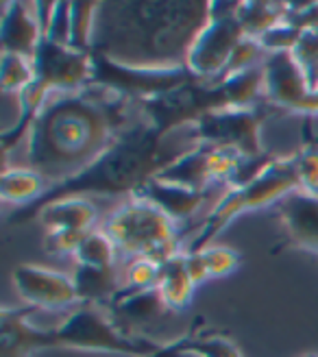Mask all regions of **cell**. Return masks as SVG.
Masks as SVG:
<instances>
[{"mask_svg":"<svg viewBox=\"0 0 318 357\" xmlns=\"http://www.w3.org/2000/svg\"><path fill=\"white\" fill-rule=\"evenodd\" d=\"M264 73L262 66L222 81L190 79L168 94L137 102V114L164 139L183 127H194L203 116L229 107L262 105Z\"/></svg>","mask_w":318,"mask_h":357,"instance_id":"cell-4","label":"cell"},{"mask_svg":"<svg viewBox=\"0 0 318 357\" xmlns=\"http://www.w3.org/2000/svg\"><path fill=\"white\" fill-rule=\"evenodd\" d=\"M290 248L318 255V196L294 190L277 205Z\"/></svg>","mask_w":318,"mask_h":357,"instance_id":"cell-17","label":"cell"},{"mask_svg":"<svg viewBox=\"0 0 318 357\" xmlns=\"http://www.w3.org/2000/svg\"><path fill=\"white\" fill-rule=\"evenodd\" d=\"M139 120L137 107L100 87L52 94L26 135V166L48 188L83 172L114 139Z\"/></svg>","mask_w":318,"mask_h":357,"instance_id":"cell-1","label":"cell"},{"mask_svg":"<svg viewBox=\"0 0 318 357\" xmlns=\"http://www.w3.org/2000/svg\"><path fill=\"white\" fill-rule=\"evenodd\" d=\"M73 281L79 294V305H98L109 310L116 296L120 294L125 281L120 279L118 268H92V266H81L77 264Z\"/></svg>","mask_w":318,"mask_h":357,"instance_id":"cell-19","label":"cell"},{"mask_svg":"<svg viewBox=\"0 0 318 357\" xmlns=\"http://www.w3.org/2000/svg\"><path fill=\"white\" fill-rule=\"evenodd\" d=\"M35 220L44 227V251L48 255H75L81 240L96 229L98 211L90 199L68 196L46 203Z\"/></svg>","mask_w":318,"mask_h":357,"instance_id":"cell-11","label":"cell"},{"mask_svg":"<svg viewBox=\"0 0 318 357\" xmlns=\"http://www.w3.org/2000/svg\"><path fill=\"white\" fill-rule=\"evenodd\" d=\"M301 33L303 31H298L296 26H292V24H288L284 20V22H279L277 26H273L271 31H266L257 40H259V44H262V48H264L266 55H275V52H292L298 38H301Z\"/></svg>","mask_w":318,"mask_h":357,"instance_id":"cell-32","label":"cell"},{"mask_svg":"<svg viewBox=\"0 0 318 357\" xmlns=\"http://www.w3.org/2000/svg\"><path fill=\"white\" fill-rule=\"evenodd\" d=\"M109 310L120 316H127L129 320H133V323H146V320H153L162 312H168L162 298H159L157 290H144V292H122L120 290V294L116 296Z\"/></svg>","mask_w":318,"mask_h":357,"instance_id":"cell-25","label":"cell"},{"mask_svg":"<svg viewBox=\"0 0 318 357\" xmlns=\"http://www.w3.org/2000/svg\"><path fill=\"white\" fill-rule=\"evenodd\" d=\"M33 79L35 70L29 57L3 52V57H0V85L5 92H13L17 96Z\"/></svg>","mask_w":318,"mask_h":357,"instance_id":"cell-26","label":"cell"},{"mask_svg":"<svg viewBox=\"0 0 318 357\" xmlns=\"http://www.w3.org/2000/svg\"><path fill=\"white\" fill-rule=\"evenodd\" d=\"M288 3H236V17L246 38H262L264 33L286 20Z\"/></svg>","mask_w":318,"mask_h":357,"instance_id":"cell-22","label":"cell"},{"mask_svg":"<svg viewBox=\"0 0 318 357\" xmlns=\"http://www.w3.org/2000/svg\"><path fill=\"white\" fill-rule=\"evenodd\" d=\"M201 325H203V320L199 318L186 333H181L179 337H174V340H170V342H162L155 351H151L144 357H183L186 353L192 351V344H194V340H197Z\"/></svg>","mask_w":318,"mask_h":357,"instance_id":"cell-33","label":"cell"},{"mask_svg":"<svg viewBox=\"0 0 318 357\" xmlns=\"http://www.w3.org/2000/svg\"><path fill=\"white\" fill-rule=\"evenodd\" d=\"M33 307H5L0 314V357H31L55 349L52 329L33 325Z\"/></svg>","mask_w":318,"mask_h":357,"instance_id":"cell-15","label":"cell"},{"mask_svg":"<svg viewBox=\"0 0 318 357\" xmlns=\"http://www.w3.org/2000/svg\"><path fill=\"white\" fill-rule=\"evenodd\" d=\"M294 190H298L294 155H273L251 178H246L240 185L227 188L218 203L207 213V218L201 222L199 231L188 240L183 251H203L214 244L216 236H220V231L238 216L277 205Z\"/></svg>","mask_w":318,"mask_h":357,"instance_id":"cell-5","label":"cell"},{"mask_svg":"<svg viewBox=\"0 0 318 357\" xmlns=\"http://www.w3.org/2000/svg\"><path fill=\"white\" fill-rule=\"evenodd\" d=\"M203 259L207 264V273L209 279H220L236 273L240 264H242V255L232 246L225 244H211L207 248H203Z\"/></svg>","mask_w":318,"mask_h":357,"instance_id":"cell-31","label":"cell"},{"mask_svg":"<svg viewBox=\"0 0 318 357\" xmlns=\"http://www.w3.org/2000/svg\"><path fill=\"white\" fill-rule=\"evenodd\" d=\"M264 89L262 100L279 114H301L308 96L312 94L290 52H275L262 61Z\"/></svg>","mask_w":318,"mask_h":357,"instance_id":"cell-14","label":"cell"},{"mask_svg":"<svg viewBox=\"0 0 318 357\" xmlns=\"http://www.w3.org/2000/svg\"><path fill=\"white\" fill-rule=\"evenodd\" d=\"M100 3H70V48L79 52L94 50Z\"/></svg>","mask_w":318,"mask_h":357,"instance_id":"cell-24","label":"cell"},{"mask_svg":"<svg viewBox=\"0 0 318 357\" xmlns=\"http://www.w3.org/2000/svg\"><path fill=\"white\" fill-rule=\"evenodd\" d=\"M155 290L168 312H183L190 307L197 285L192 283L188 275L183 251L159 266V279H157Z\"/></svg>","mask_w":318,"mask_h":357,"instance_id":"cell-20","label":"cell"},{"mask_svg":"<svg viewBox=\"0 0 318 357\" xmlns=\"http://www.w3.org/2000/svg\"><path fill=\"white\" fill-rule=\"evenodd\" d=\"M42 38L44 33L35 3H24V0L3 3V17H0V46H3V52L33 59Z\"/></svg>","mask_w":318,"mask_h":357,"instance_id":"cell-16","label":"cell"},{"mask_svg":"<svg viewBox=\"0 0 318 357\" xmlns=\"http://www.w3.org/2000/svg\"><path fill=\"white\" fill-rule=\"evenodd\" d=\"M164 137L159 135L149 122L142 118L135 120L127 131H122L114 144L105 151L100 157L87 166L83 172L73 176L70 181L48 188L40 201L33 205L17 207L7 218L9 227H22L35 220L38 211L57 199H68V196H131L146 183L151 176L162 170L174 155H168L164 149Z\"/></svg>","mask_w":318,"mask_h":357,"instance_id":"cell-2","label":"cell"},{"mask_svg":"<svg viewBox=\"0 0 318 357\" xmlns=\"http://www.w3.org/2000/svg\"><path fill=\"white\" fill-rule=\"evenodd\" d=\"M183 357H199V355H194V353H192V351H190V353H186V355H183Z\"/></svg>","mask_w":318,"mask_h":357,"instance_id":"cell-37","label":"cell"},{"mask_svg":"<svg viewBox=\"0 0 318 357\" xmlns=\"http://www.w3.org/2000/svg\"><path fill=\"white\" fill-rule=\"evenodd\" d=\"M194 79L186 66H131L122 63L100 50H92V81L90 85L112 92L133 105L168 94Z\"/></svg>","mask_w":318,"mask_h":357,"instance_id":"cell-8","label":"cell"},{"mask_svg":"<svg viewBox=\"0 0 318 357\" xmlns=\"http://www.w3.org/2000/svg\"><path fill=\"white\" fill-rule=\"evenodd\" d=\"M35 83L46 92H77L92 81V52H79L70 46L42 38L33 55Z\"/></svg>","mask_w":318,"mask_h":357,"instance_id":"cell-12","label":"cell"},{"mask_svg":"<svg viewBox=\"0 0 318 357\" xmlns=\"http://www.w3.org/2000/svg\"><path fill=\"white\" fill-rule=\"evenodd\" d=\"M273 114L271 107H229L203 116L190 129L194 144H209L218 149H232L244 159H264L262 124Z\"/></svg>","mask_w":318,"mask_h":357,"instance_id":"cell-9","label":"cell"},{"mask_svg":"<svg viewBox=\"0 0 318 357\" xmlns=\"http://www.w3.org/2000/svg\"><path fill=\"white\" fill-rule=\"evenodd\" d=\"M192 353L199 357H244L232 337L209 329L199 331L197 340L192 344Z\"/></svg>","mask_w":318,"mask_h":357,"instance_id":"cell-30","label":"cell"},{"mask_svg":"<svg viewBox=\"0 0 318 357\" xmlns=\"http://www.w3.org/2000/svg\"><path fill=\"white\" fill-rule=\"evenodd\" d=\"M244 38L236 17V3H209V17L188 50L186 68L194 79L218 81Z\"/></svg>","mask_w":318,"mask_h":357,"instance_id":"cell-10","label":"cell"},{"mask_svg":"<svg viewBox=\"0 0 318 357\" xmlns=\"http://www.w3.org/2000/svg\"><path fill=\"white\" fill-rule=\"evenodd\" d=\"M15 292L33 310H68L79 303L73 275L38 264H17L11 271Z\"/></svg>","mask_w":318,"mask_h":357,"instance_id":"cell-13","label":"cell"},{"mask_svg":"<svg viewBox=\"0 0 318 357\" xmlns=\"http://www.w3.org/2000/svg\"><path fill=\"white\" fill-rule=\"evenodd\" d=\"M48 190L46 178L29 166H5L0 176V196L5 203L15 207H26L40 201Z\"/></svg>","mask_w":318,"mask_h":357,"instance_id":"cell-21","label":"cell"},{"mask_svg":"<svg viewBox=\"0 0 318 357\" xmlns=\"http://www.w3.org/2000/svg\"><path fill=\"white\" fill-rule=\"evenodd\" d=\"M286 22L298 31L318 29V3L310 5H286Z\"/></svg>","mask_w":318,"mask_h":357,"instance_id":"cell-34","label":"cell"},{"mask_svg":"<svg viewBox=\"0 0 318 357\" xmlns=\"http://www.w3.org/2000/svg\"><path fill=\"white\" fill-rule=\"evenodd\" d=\"M122 35L94 46L105 55L135 50L131 66H186L188 50L209 17V3H122L114 5Z\"/></svg>","mask_w":318,"mask_h":357,"instance_id":"cell-3","label":"cell"},{"mask_svg":"<svg viewBox=\"0 0 318 357\" xmlns=\"http://www.w3.org/2000/svg\"><path fill=\"white\" fill-rule=\"evenodd\" d=\"M303 357H318L316 353H308V355H303Z\"/></svg>","mask_w":318,"mask_h":357,"instance_id":"cell-38","label":"cell"},{"mask_svg":"<svg viewBox=\"0 0 318 357\" xmlns=\"http://www.w3.org/2000/svg\"><path fill=\"white\" fill-rule=\"evenodd\" d=\"M133 196L153 203L157 209H162L168 218H172L176 225H179V222H186L188 218H192L194 213L205 205V201L209 199V192H194L190 188L168 183L157 176H151Z\"/></svg>","mask_w":318,"mask_h":357,"instance_id":"cell-18","label":"cell"},{"mask_svg":"<svg viewBox=\"0 0 318 357\" xmlns=\"http://www.w3.org/2000/svg\"><path fill=\"white\" fill-rule=\"evenodd\" d=\"M290 55L294 57L298 70L303 73V79L310 87V92H316L318 89V29L303 31Z\"/></svg>","mask_w":318,"mask_h":357,"instance_id":"cell-27","label":"cell"},{"mask_svg":"<svg viewBox=\"0 0 318 357\" xmlns=\"http://www.w3.org/2000/svg\"><path fill=\"white\" fill-rule=\"evenodd\" d=\"M125 285L122 292H144V290H155L157 279H159V264L151 259H129L125 266Z\"/></svg>","mask_w":318,"mask_h":357,"instance_id":"cell-29","label":"cell"},{"mask_svg":"<svg viewBox=\"0 0 318 357\" xmlns=\"http://www.w3.org/2000/svg\"><path fill=\"white\" fill-rule=\"evenodd\" d=\"M107 312L109 310L105 307L81 303L57 327H52L55 349L144 357L159 347V342H153L149 337H137L122 331Z\"/></svg>","mask_w":318,"mask_h":357,"instance_id":"cell-7","label":"cell"},{"mask_svg":"<svg viewBox=\"0 0 318 357\" xmlns=\"http://www.w3.org/2000/svg\"><path fill=\"white\" fill-rule=\"evenodd\" d=\"M103 229L116 242L120 257L127 259H151L162 266L183 251L179 225L137 196L114 209L105 218Z\"/></svg>","mask_w":318,"mask_h":357,"instance_id":"cell-6","label":"cell"},{"mask_svg":"<svg viewBox=\"0 0 318 357\" xmlns=\"http://www.w3.org/2000/svg\"><path fill=\"white\" fill-rule=\"evenodd\" d=\"M294 166L298 190L318 196V142L314 137L305 142L301 151L294 153Z\"/></svg>","mask_w":318,"mask_h":357,"instance_id":"cell-28","label":"cell"},{"mask_svg":"<svg viewBox=\"0 0 318 357\" xmlns=\"http://www.w3.org/2000/svg\"><path fill=\"white\" fill-rule=\"evenodd\" d=\"M186 253V268H188V275L192 279L194 285H201L209 279V273H207V264L203 259V253L201 251H183Z\"/></svg>","mask_w":318,"mask_h":357,"instance_id":"cell-35","label":"cell"},{"mask_svg":"<svg viewBox=\"0 0 318 357\" xmlns=\"http://www.w3.org/2000/svg\"><path fill=\"white\" fill-rule=\"evenodd\" d=\"M303 116H318V89L316 92H312L303 105V109H301Z\"/></svg>","mask_w":318,"mask_h":357,"instance_id":"cell-36","label":"cell"},{"mask_svg":"<svg viewBox=\"0 0 318 357\" xmlns=\"http://www.w3.org/2000/svg\"><path fill=\"white\" fill-rule=\"evenodd\" d=\"M75 261L81 266H92V268H114L120 253H118V246L112 240V236L105 231L103 227L92 229L87 234L81 244L77 246L75 251Z\"/></svg>","mask_w":318,"mask_h":357,"instance_id":"cell-23","label":"cell"}]
</instances>
